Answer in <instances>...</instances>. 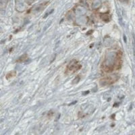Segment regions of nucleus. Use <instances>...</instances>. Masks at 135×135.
<instances>
[{
    "instance_id": "f257e3e1",
    "label": "nucleus",
    "mask_w": 135,
    "mask_h": 135,
    "mask_svg": "<svg viewBox=\"0 0 135 135\" xmlns=\"http://www.w3.org/2000/svg\"><path fill=\"white\" fill-rule=\"evenodd\" d=\"M116 59V53H114V52L109 53L107 56L106 60L105 61V65L107 67H108V68L112 67L113 65H114V64H115Z\"/></svg>"
},
{
    "instance_id": "f03ea898",
    "label": "nucleus",
    "mask_w": 135,
    "mask_h": 135,
    "mask_svg": "<svg viewBox=\"0 0 135 135\" xmlns=\"http://www.w3.org/2000/svg\"><path fill=\"white\" fill-rule=\"evenodd\" d=\"M16 9L18 12H23L26 9V5L23 0L16 1Z\"/></svg>"
},
{
    "instance_id": "7ed1b4c3",
    "label": "nucleus",
    "mask_w": 135,
    "mask_h": 135,
    "mask_svg": "<svg viewBox=\"0 0 135 135\" xmlns=\"http://www.w3.org/2000/svg\"><path fill=\"white\" fill-rule=\"evenodd\" d=\"M86 9L84 8V7L81 6V5H79V6H77L76 8H75L74 13L76 14V15L77 16H83L84 15L85 13H86Z\"/></svg>"
},
{
    "instance_id": "20e7f679",
    "label": "nucleus",
    "mask_w": 135,
    "mask_h": 135,
    "mask_svg": "<svg viewBox=\"0 0 135 135\" xmlns=\"http://www.w3.org/2000/svg\"><path fill=\"white\" fill-rule=\"evenodd\" d=\"M76 22L79 25H84L87 22V18L84 16H80L79 18L76 19Z\"/></svg>"
},
{
    "instance_id": "39448f33",
    "label": "nucleus",
    "mask_w": 135,
    "mask_h": 135,
    "mask_svg": "<svg viewBox=\"0 0 135 135\" xmlns=\"http://www.w3.org/2000/svg\"><path fill=\"white\" fill-rule=\"evenodd\" d=\"M101 5V0H94L92 3V8L94 9H98Z\"/></svg>"
},
{
    "instance_id": "423d86ee",
    "label": "nucleus",
    "mask_w": 135,
    "mask_h": 135,
    "mask_svg": "<svg viewBox=\"0 0 135 135\" xmlns=\"http://www.w3.org/2000/svg\"><path fill=\"white\" fill-rule=\"evenodd\" d=\"M46 4L47 3H45V4H41L39 5L38 6H37V7L35 8V10H34V11H35V12H39L42 11L43 9L46 7Z\"/></svg>"
},
{
    "instance_id": "0eeeda50",
    "label": "nucleus",
    "mask_w": 135,
    "mask_h": 135,
    "mask_svg": "<svg viewBox=\"0 0 135 135\" xmlns=\"http://www.w3.org/2000/svg\"><path fill=\"white\" fill-rule=\"evenodd\" d=\"M101 18L103 21H105V22H109V20H110V16L107 14H103L102 16H101Z\"/></svg>"
},
{
    "instance_id": "6e6552de",
    "label": "nucleus",
    "mask_w": 135,
    "mask_h": 135,
    "mask_svg": "<svg viewBox=\"0 0 135 135\" xmlns=\"http://www.w3.org/2000/svg\"><path fill=\"white\" fill-rule=\"evenodd\" d=\"M7 2H8V0H0V4H1V8H3V7L5 6Z\"/></svg>"
},
{
    "instance_id": "1a4fd4ad",
    "label": "nucleus",
    "mask_w": 135,
    "mask_h": 135,
    "mask_svg": "<svg viewBox=\"0 0 135 135\" xmlns=\"http://www.w3.org/2000/svg\"><path fill=\"white\" fill-rule=\"evenodd\" d=\"M133 51H134V55L135 56V36L133 34Z\"/></svg>"
},
{
    "instance_id": "9d476101",
    "label": "nucleus",
    "mask_w": 135,
    "mask_h": 135,
    "mask_svg": "<svg viewBox=\"0 0 135 135\" xmlns=\"http://www.w3.org/2000/svg\"><path fill=\"white\" fill-rule=\"evenodd\" d=\"M53 9H51V12H47L46 14H45V18H46L47 16V15H49V14H51V13H52L53 12Z\"/></svg>"
},
{
    "instance_id": "9b49d317",
    "label": "nucleus",
    "mask_w": 135,
    "mask_h": 135,
    "mask_svg": "<svg viewBox=\"0 0 135 135\" xmlns=\"http://www.w3.org/2000/svg\"><path fill=\"white\" fill-rule=\"evenodd\" d=\"M124 40L125 41V42H126V36L124 35Z\"/></svg>"
}]
</instances>
